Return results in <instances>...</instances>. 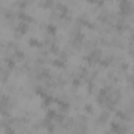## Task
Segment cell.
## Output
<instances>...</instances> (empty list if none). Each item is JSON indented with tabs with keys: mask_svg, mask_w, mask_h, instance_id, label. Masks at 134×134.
I'll return each mask as SVG.
<instances>
[{
	"mask_svg": "<svg viewBox=\"0 0 134 134\" xmlns=\"http://www.w3.org/2000/svg\"><path fill=\"white\" fill-rule=\"evenodd\" d=\"M11 116L10 115H4L1 121H0V126L2 127V128H6V127H10L11 126Z\"/></svg>",
	"mask_w": 134,
	"mask_h": 134,
	"instance_id": "1",
	"label": "cell"
},
{
	"mask_svg": "<svg viewBox=\"0 0 134 134\" xmlns=\"http://www.w3.org/2000/svg\"><path fill=\"white\" fill-rule=\"evenodd\" d=\"M64 117H65V115L64 114H56L55 115V117H53V119H55V122H56V124H59V125H61L62 123H63V121H64Z\"/></svg>",
	"mask_w": 134,
	"mask_h": 134,
	"instance_id": "2",
	"label": "cell"
},
{
	"mask_svg": "<svg viewBox=\"0 0 134 134\" xmlns=\"http://www.w3.org/2000/svg\"><path fill=\"white\" fill-rule=\"evenodd\" d=\"M58 100L61 101L62 103L67 104V103L69 102V100H70V97H69V95H67L66 93H62V94H60V95L58 96Z\"/></svg>",
	"mask_w": 134,
	"mask_h": 134,
	"instance_id": "3",
	"label": "cell"
},
{
	"mask_svg": "<svg viewBox=\"0 0 134 134\" xmlns=\"http://www.w3.org/2000/svg\"><path fill=\"white\" fill-rule=\"evenodd\" d=\"M116 72V69L115 68H109L108 71H107V79H113L114 77V74Z\"/></svg>",
	"mask_w": 134,
	"mask_h": 134,
	"instance_id": "4",
	"label": "cell"
},
{
	"mask_svg": "<svg viewBox=\"0 0 134 134\" xmlns=\"http://www.w3.org/2000/svg\"><path fill=\"white\" fill-rule=\"evenodd\" d=\"M68 57H69V55H68L65 50H61L60 53H59V59L62 60V61H64V62L68 59Z\"/></svg>",
	"mask_w": 134,
	"mask_h": 134,
	"instance_id": "5",
	"label": "cell"
},
{
	"mask_svg": "<svg viewBox=\"0 0 134 134\" xmlns=\"http://www.w3.org/2000/svg\"><path fill=\"white\" fill-rule=\"evenodd\" d=\"M109 14V10L107 8H101L100 9V17H107Z\"/></svg>",
	"mask_w": 134,
	"mask_h": 134,
	"instance_id": "6",
	"label": "cell"
},
{
	"mask_svg": "<svg viewBox=\"0 0 134 134\" xmlns=\"http://www.w3.org/2000/svg\"><path fill=\"white\" fill-rule=\"evenodd\" d=\"M49 50H50L55 56H59V53H60V51H61V50H60V47H59L58 45H56V44H55L50 49H49Z\"/></svg>",
	"mask_w": 134,
	"mask_h": 134,
	"instance_id": "7",
	"label": "cell"
},
{
	"mask_svg": "<svg viewBox=\"0 0 134 134\" xmlns=\"http://www.w3.org/2000/svg\"><path fill=\"white\" fill-rule=\"evenodd\" d=\"M84 109H85V111L88 112V113H92L93 106H92V104H86V105H84Z\"/></svg>",
	"mask_w": 134,
	"mask_h": 134,
	"instance_id": "8",
	"label": "cell"
},
{
	"mask_svg": "<svg viewBox=\"0 0 134 134\" xmlns=\"http://www.w3.org/2000/svg\"><path fill=\"white\" fill-rule=\"evenodd\" d=\"M42 61H43V65H48V64H51L53 60L47 56V57H45V58H42Z\"/></svg>",
	"mask_w": 134,
	"mask_h": 134,
	"instance_id": "9",
	"label": "cell"
},
{
	"mask_svg": "<svg viewBox=\"0 0 134 134\" xmlns=\"http://www.w3.org/2000/svg\"><path fill=\"white\" fill-rule=\"evenodd\" d=\"M53 5H55V2L52 1V0H47V1H45V9H52L53 10Z\"/></svg>",
	"mask_w": 134,
	"mask_h": 134,
	"instance_id": "10",
	"label": "cell"
},
{
	"mask_svg": "<svg viewBox=\"0 0 134 134\" xmlns=\"http://www.w3.org/2000/svg\"><path fill=\"white\" fill-rule=\"evenodd\" d=\"M38 43H39V41H38L36 38H31V39L29 40V44H30L31 46H37Z\"/></svg>",
	"mask_w": 134,
	"mask_h": 134,
	"instance_id": "11",
	"label": "cell"
},
{
	"mask_svg": "<svg viewBox=\"0 0 134 134\" xmlns=\"http://www.w3.org/2000/svg\"><path fill=\"white\" fill-rule=\"evenodd\" d=\"M4 134H15V130H14L12 127H6L4 128Z\"/></svg>",
	"mask_w": 134,
	"mask_h": 134,
	"instance_id": "12",
	"label": "cell"
},
{
	"mask_svg": "<svg viewBox=\"0 0 134 134\" xmlns=\"http://www.w3.org/2000/svg\"><path fill=\"white\" fill-rule=\"evenodd\" d=\"M21 122H22L23 124H25V125L30 124V122H31V117H29V116H23V117H21Z\"/></svg>",
	"mask_w": 134,
	"mask_h": 134,
	"instance_id": "13",
	"label": "cell"
},
{
	"mask_svg": "<svg viewBox=\"0 0 134 134\" xmlns=\"http://www.w3.org/2000/svg\"><path fill=\"white\" fill-rule=\"evenodd\" d=\"M69 91H70V93H72V94H75V92L77 91V87L76 86H71L70 87V89H69Z\"/></svg>",
	"mask_w": 134,
	"mask_h": 134,
	"instance_id": "14",
	"label": "cell"
},
{
	"mask_svg": "<svg viewBox=\"0 0 134 134\" xmlns=\"http://www.w3.org/2000/svg\"><path fill=\"white\" fill-rule=\"evenodd\" d=\"M22 36H23L22 34H20V33H15V34H14V39L19 40V39L22 38Z\"/></svg>",
	"mask_w": 134,
	"mask_h": 134,
	"instance_id": "15",
	"label": "cell"
},
{
	"mask_svg": "<svg viewBox=\"0 0 134 134\" xmlns=\"http://www.w3.org/2000/svg\"><path fill=\"white\" fill-rule=\"evenodd\" d=\"M104 70H105V68H104V67H102L101 65H98V67L95 69V71H96V72H97V74H98V73H102V72L104 71Z\"/></svg>",
	"mask_w": 134,
	"mask_h": 134,
	"instance_id": "16",
	"label": "cell"
},
{
	"mask_svg": "<svg viewBox=\"0 0 134 134\" xmlns=\"http://www.w3.org/2000/svg\"><path fill=\"white\" fill-rule=\"evenodd\" d=\"M125 80H126V81H128L129 84H131V83H132V80H133V75H132V74H128V75L126 76V79H125Z\"/></svg>",
	"mask_w": 134,
	"mask_h": 134,
	"instance_id": "17",
	"label": "cell"
},
{
	"mask_svg": "<svg viewBox=\"0 0 134 134\" xmlns=\"http://www.w3.org/2000/svg\"><path fill=\"white\" fill-rule=\"evenodd\" d=\"M38 4H39V6H42V8H44V6H45V1H40Z\"/></svg>",
	"mask_w": 134,
	"mask_h": 134,
	"instance_id": "18",
	"label": "cell"
},
{
	"mask_svg": "<svg viewBox=\"0 0 134 134\" xmlns=\"http://www.w3.org/2000/svg\"><path fill=\"white\" fill-rule=\"evenodd\" d=\"M106 134H112V132H108V133H106Z\"/></svg>",
	"mask_w": 134,
	"mask_h": 134,
	"instance_id": "19",
	"label": "cell"
},
{
	"mask_svg": "<svg viewBox=\"0 0 134 134\" xmlns=\"http://www.w3.org/2000/svg\"><path fill=\"white\" fill-rule=\"evenodd\" d=\"M129 134H133V133H132V132H129Z\"/></svg>",
	"mask_w": 134,
	"mask_h": 134,
	"instance_id": "20",
	"label": "cell"
}]
</instances>
